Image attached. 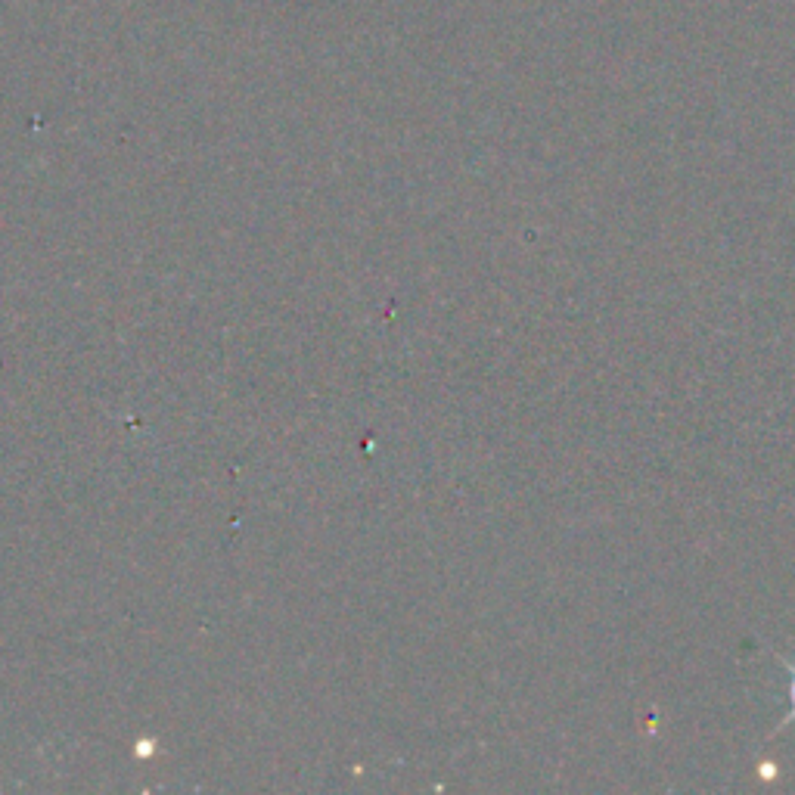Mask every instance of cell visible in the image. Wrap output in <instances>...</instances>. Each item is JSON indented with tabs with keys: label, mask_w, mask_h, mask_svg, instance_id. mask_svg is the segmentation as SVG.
<instances>
[{
	"label": "cell",
	"mask_w": 795,
	"mask_h": 795,
	"mask_svg": "<svg viewBox=\"0 0 795 795\" xmlns=\"http://www.w3.org/2000/svg\"><path fill=\"white\" fill-rule=\"evenodd\" d=\"M789 699H792V715H795V671H792V684H789Z\"/></svg>",
	"instance_id": "6da1fadb"
}]
</instances>
